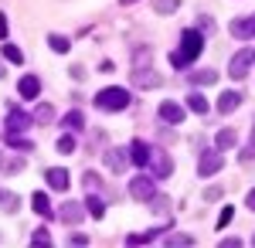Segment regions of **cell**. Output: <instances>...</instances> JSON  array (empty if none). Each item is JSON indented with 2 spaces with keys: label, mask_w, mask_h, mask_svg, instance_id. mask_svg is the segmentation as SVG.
<instances>
[{
  "label": "cell",
  "mask_w": 255,
  "mask_h": 248,
  "mask_svg": "<svg viewBox=\"0 0 255 248\" xmlns=\"http://www.w3.org/2000/svg\"><path fill=\"white\" fill-rule=\"evenodd\" d=\"M201 51H204V34H201L197 27H187V31L180 34V48L170 51V65H174V68H187Z\"/></svg>",
  "instance_id": "cell-1"
},
{
  "label": "cell",
  "mask_w": 255,
  "mask_h": 248,
  "mask_svg": "<svg viewBox=\"0 0 255 248\" xmlns=\"http://www.w3.org/2000/svg\"><path fill=\"white\" fill-rule=\"evenodd\" d=\"M129 102H133V96H129V89H123V85H109V89H102L96 96V106L102 113H123Z\"/></svg>",
  "instance_id": "cell-2"
},
{
  "label": "cell",
  "mask_w": 255,
  "mask_h": 248,
  "mask_svg": "<svg viewBox=\"0 0 255 248\" xmlns=\"http://www.w3.org/2000/svg\"><path fill=\"white\" fill-rule=\"evenodd\" d=\"M34 126V116L24 113L20 106H7V129L3 133H27Z\"/></svg>",
  "instance_id": "cell-3"
},
{
  "label": "cell",
  "mask_w": 255,
  "mask_h": 248,
  "mask_svg": "<svg viewBox=\"0 0 255 248\" xmlns=\"http://www.w3.org/2000/svg\"><path fill=\"white\" fill-rule=\"evenodd\" d=\"M129 194H133V201H139V204H146V201H153L157 197V184H153V177H133L129 180Z\"/></svg>",
  "instance_id": "cell-4"
},
{
  "label": "cell",
  "mask_w": 255,
  "mask_h": 248,
  "mask_svg": "<svg viewBox=\"0 0 255 248\" xmlns=\"http://www.w3.org/2000/svg\"><path fill=\"white\" fill-rule=\"evenodd\" d=\"M221 167H225V153L221 150H201V160H197V173L201 177H215Z\"/></svg>",
  "instance_id": "cell-5"
},
{
  "label": "cell",
  "mask_w": 255,
  "mask_h": 248,
  "mask_svg": "<svg viewBox=\"0 0 255 248\" xmlns=\"http://www.w3.org/2000/svg\"><path fill=\"white\" fill-rule=\"evenodd\" d=\"M150 170H153L157 180L170 177V173H174V160H170V153L160 150V146H153V153H150Z\"/></svg>",
  "instance_id": "cell-6"
},
{
  "label": "cell",
  "mask_w": 255,
  "mask_h": 248,
  "mask_svg": "<svg viewBox=\"0 0 255 248\" xmlns=\"http://www.w3.org/2000/svg\"><path fill=\"white\" fill-rule=\"evenodd\" d=\"M252 65H255V61H252V51H249V48H245V51H235L232 61H228V75L242 82V78L249 75V68H252Z\"/></svg>",
  "instance_id": "cell-7"
},
{
  "label": "cell",
  "mask_w": 255,
  "mask_h": 248,
  "mask_svg": "<svg viewBox=\"0 0 255 248\" xmlns=\"http://www.w3.org/2000/svg\"><path fill=\"white\" fill-rule=\"evenodd\" d=\"M85 214H89V211H85V201H65V204L58 208V218L65 221V225H79Z\"/></svg>",
  "instance_id": "cell-8"
},
{
  "label": "cell",
  "mask_w": 255,
  "mask_h": 248,
  "mask_svg": "<svg viewBox=\"0 0 255 248\" xmlns=\"http://www.w3.org/2000/svg\"><path fill=\"white\" fill-rule=\"evenodd\" d=\"M129 163H133V160H129V150H119V146L106 150V167H109L113 173H123Z\"/></svg>",
  "instance_id": "cell-9"
},
{
  "label": "cell",
  "mask_w": 255,
  "mask_h": 248,
  "mask_svg": "<svg viewBox=\"0 0 255 248\" xmlns=\"http://www.w3.org/2000/svg\"><path fill=\"white\" fill-rule=\"evenodd\" d=\"M150 153H153V146L143 143V139H133V143H129V160H133L136 167H143V170L150 167Z\"/></svg>",
  "instance_id": "cell-10"
},
{
  "label": "cell",
  "mask_w": 255,
  "mask_h": 248,
  "mask_svg": "<svg viewBox=\"0 0 255 248\" xmlns=\"http://www.w3.org/2000/svg\"><path fill=\"white\" fill-rule=\"evenodd\" d=\"M44 177H48V187H51V191H68V187H72V173L65 170V167H51Z\"/></svg>",
  "instance_id": "cell-11"
},
{
  "label": "cell",
  "mask_w": 255,
  "mask_h": 248,
  "mask_svg": "<svg viewBox=\"0 0 255 248\" xmlns=\"http://www.w3.org/2000/svg\"><path fill=\"white\" fill-rule=\"evenodd\" d=\"M228 31H232L238 41L255 38V14H252V17H238V20H232V27H228Z\"/></svg>",
  "instance_id": "cell-12"
},
{
  "label": "cell",
  "mask_w": 255,
  "mask_h": 248,
  "mask_svg": "<svg viewBox=\"0 0 255 248\" xmlns=\"http://www.w3.org/2000/svg\"><path fill=\"white\" fill-rule=\"evenodd\" d=\"M157 113H160L163 123H174V126H177V123H184V116H187V113H184V106H177V102H170V99H167V102H160Z\"/></svg>",
  "instance_id": "cell-13"
},
{
  "label": "cell",
  "mask_w": 255,
  "mask_h": 248,
  "mask_svg": "<svg viewBox=\"0 0 255 248\" xmlns=\"http://www.w3.org/2000/svg\"><path fill=\"white\" fill-rule=\"evenodd\" d=\"M17 92H20V99H38V96H41L38 75H24V78L17 82Z\"/></svg>",
  "instance_id": "cell-14"
},
{
  "label": "cell",
  "mask_w": 255,
  "mask_h": 248,
  "mask_svg": "<svg viewBox=\"0 0 255 248\" xmlns=\"http://www.w3.org/2000/svg\"><path fill=\"white\" fill-rule=\"evenodd\" d=\"M133 85H136V89H157L160 75L150 72V68H146V72H143V68H133Z\"/></svg>",
  "instance_id": "cell-15"
},
{
  "label": "cell",
  "mask_w": 255,
  "mask_h": 248,
  "mask_svg": "<svg viewBox=\"0 0 255 248\" xmlns=\"http://www.w3.org/2000/svg\"><path fill=\"white\" fill-rule=\"evenodd\" d=\"M31 208H34V214H41V218H51V214H55V211H51V201H48V194H44V191L31 194Z\"/></svg>",
  "instance_id": "cell-16"
},
{
  "label": "cell",
  "mask_w": 255,
  "mask_h": 248,
  "mask_svg": "<svg viewBox=\"0 0 255 248\" xmlns=\"http://www.w3.org/2000/svg\"><path fill=\"white\" fill-rule=\"evenodd\" d=\"M215 146H218V150H235V146H238V133L232 129V126H228V129H218Z\"/></svg>",
  "instance_id": "cell-17"
},
{
  "label": "cell",
  "mask_w": 255,
  "mask_h": 248,
  "mask_svg": "<svg viewBox=\"0 0 255 248\" xmlns=\"http://www.w3.org/2000/svg\"><path fill=\"white\" fill-rule=\"evenodd\" d=\"M238 106H242V92H225V96L218 99V113H235Z\"/></svg>",
  "instance_id": "cell-18"
},
{
  "label": "cell",
  "mask_w": 255,
  "mask_h": 248,
  "mask_svg": "<svg viewBox=\"0 0 255 248\" xmlns=\"http://www.w3.org/2000/svg\"><path fill=\"white\" fill-rule=\"evenodd\" d=\"M31 116H34L38 126H48V123H55V106H51V102H38V109Z\"/></svg>",
  "instance_id": "cell-19"
},
{
  "label": "cell",
  "mask_w": 255,
  "mask_h": 248,
  "mask_svg": "<svg viewBox=\"0 0 255 248\" xmlns=\"http://www.w3.org/2000/svg\"><path fill=\"white\" fill-rule=\"evenodd\" d=\"M3 143H7L10 150H20V153L34 150V146H31V139H24V136H20V133H3Z\"/></svg>",
  "instance_id": "cell-20"
},
{
  "label": "cell",
  "mask_w": 255,
  "mask_h": 248,
  "mask_svg": "<svg viewBox=\"0 0 255 248\" xmlns=\"http://www.w3.org/2000/svg\"><path fill=\"white\" fill-rule=\"evenodd\" d=\"M215 82H218V72H211V68L191 72V85H215Z\"/></svg>",
  "instance_id": "cell-21"
},
{
  "label": "cell",
  "mask_w": 255,
  "mask_h": 248,
  "mask_svg": "<svg viewBox=\"0 0 255 248\" xmlns=\"http://www.w3.org/2000/svg\"><path fill=\"white\" fill-rule=\"evenodd\" d=\"M61 123H65V129H72V133H79L82 126H85V116H82L79 109H72V113H65V119H61Z\"/></svg>",
  "instance_id": "cell-22"
},
{
  "label": "cell",
  "mask_w": 255,
  "mask_h": 248,
  "mask_svg": "<svg viewBox=\"0 0 255 248\" xmlns=\"http://www.w3.org/2000/svg\"><path fill=\"white\" fill-rule=\"evenodd\" d=\"M48 48L58 51V55H65V51H72V41L65 38V34H48Z\"/></svg>",
  "instance_id": "cell-23"
},
{
  "label": "cell",
  "mask_w": 255,
  "mask_h": 248,
  "mask_svg": "<svg viewBox=\"0 0 255 248\" xmlns=\"http://www.w3.org/2000/svg\"><path fill=\"white\" fill-rule=\"evenodd\" d=\"M187 109H191V113H197V116H204V113H208V99L201 96V92L187 96Z\"/></svg>",
  "instance_id": "cell-24"
},
{
  "label": "cell",
  "mask_w": 255,
  "mask_h": 248,
  "mask_svg": "<svg viewBox=\"0 0 255 248\" xmlns=\"http://www.w3.org/2000/svg\"><path fill=\"white\" fill-rule=\"evenodd\" d=\"M55 146H58V153H65V156H68V153H75V136H72V129H68V133H61Z\"/></svg>",
  "instance_id": "cell-25"
},
{
  "label": "cell",
  "mask_w": 255,
  "mask_h": 248,
  "mask_svg": "<svg viewBox=\"0 0 255 248\" xmlns=\"http://www.w3.org/2000/svg\"><path fill=\"white\" fill-rule=\"evenodd\" d=\"M3 58H7V61H14V65H20V61H24V51H20L17 44L3 41Z\"/></svg>",
  "instance_id": "cell-26"
},
{
  "label": "cell",
  "mask_w": 255,
  "mask_h": 248,
  "mask_svg": "<svg viewBox=\"0 0 255 248\" xmlns=\"http://www.w3.org/2000/svg\"><path fill=\"white\" fill-rule=\"evenodd\" d=\"M85 211H89V214H92V218H102V214H106V204H102V201H99V197H92V194H89V201H85Z\"/></svg>",
  "instance_id": "cell-27"
},
{
  "label": "cell",
  "mask_w": 255,
  "mask_h": 248,
  "mask_svg": "<svg viewBox=\"0 0 255 248\" xmlns=\"http://www.w3.org/2000/svg\"><path fill=\"white\" fill-rule=\"evenodd\" d=\"M82 187H85L89 194H96L99 187H102V180H99V173H96V170H89L85 177H82Z\"/></svg>",
  "instance_id": "cell-28"
},
{
  "label": "cell",
  "mask_w": 255,
  "mask_h": 248,
  "mask_svg": "<svg viewBox=\"0 0 255 248\" xmlns=\"http://www.w3.org/2000/svg\"><path fill=\"white\" fill-rule=\"evenodd\" d=\"M177 7H180V0H153V10L157 14H174Z\"/></svg>",
  "instance_id": "cell-29"
},
{
  "label": "cell",
  "mask_w": 255,
  "mask_h": 248,
  "mask_svg": "<svg viewBox=\"0 0 255 248\" xmlns=\"http://www.w3.org/2000/svg\"><path fill=\"white\" fill-rule=\"evenodd\" d=\"M17 204H20L17 194H3V197H0V208L7 211V214H14V211H17Z\"/></svg>",
  "instance_id": "cell-30"
},
{
  "label": "cell",
  "mask_w": 255,
  "mask_h": 248,
  "mask_svg": "<svg viewBox=\"0 0 255 248\" xmlns=\"http://www.w3.org/2000/svg\"><path fill=\"white\" fill-rule=\"evenodd\" d=\"M31 245H34V248H48V245H51V235H48V231H44V228H38V231H34V235H31Z\"/></svg>",
  "instance_id": "cell-31"
},
{
  "label": "cell",
  "mask_w": 255,
  "mask_h": 248,
  "mask_svg": "<svg viewBox=\"0 0 255 248\" xmlns=\"http://www.w3.org/2000/svg\"><path fill=\"white\" fill-rule=\"evenodd\" d=\"M232 218H235V208L228 204V208L218 214V231H221V228H228V225H232Z\"/></svg>",
  "instance_id": "cell-32"
},
{
  "label": "cell",
  "mask_w": 255,
  "mask_h": 248,
  "mask_svg": "<svg viewBox=\"0 0 255 248\" xmlns=\"http://www.w3.org/2000/svg\"><path fill=\"white\" fill-rule=\"evenodd\" d=\"M167 245H180V248H187V245H194V238H191V235H167Z\"/></svg>",
  "instance_id": "cell-33"
},
{
  "label": "cell",
  "mask_w": 255,
  "mask_h": 248,
  "mask_svg": "<svg viewBox=\"0 0 255 248\" xmlns=\"http://www.w3.org/2000/svg\"><path fill=\"white\" fill-rule=\"evenodd\" d=\"M153 235H157V231H146V235H129V238H126V245H146V242H153Z\"/></svg>",
  "instance_id": "cell-34"
},
{
  "label": "cell",
  "mask_w": 255,
  "mask_h": 248,
  "mask_svg": "<svg viewBox=\"0 0 255 248\" xmlns=\"http://www.w3.org/2000/svg\"><path fill=\"white\" fill-rule=\"evenodd\" d=\"M238 160H242V163H252V160H255V143H249L245 150L238 153Z\"/></svg>",
  "instance_id": "cell-35"
},
{
  "label": "cell",
  "mask_w": 255,
  "mask_h": 248,
  "mask_svg": "<svg viewBox=\"0 0 255 248\" xmlns=\"http://www.w3.org/2000/svg\"><path fill=\"white\" fill-rule=\"evenodd\" d=\"M218 197H221V187H208L204 191V201H218Z\"/></svg>",
  "instance_id": "cell-36"
},
{
  "label": "cell",
  "mask_w": 255,
  "mask_h": 248,
  "mask_svg": "<svg viewBox=\"0 0 255 248\" xmlns=\"http://www.w3.org/2000/svg\"><path fill=\"white\" fill-rule=\"evenodd\" d=\"M211 27H215V20H211V17H201V20H197V31H211Z\"/></svg>",
  "instance_id": "cell-37"
},
{
  "label": "cell",
  "mask_w": 255,
  "mask_h": 248,
  "mask_svg": "<svg viewBox=\"0 0 255 248\" xmlns=\"http://www.w3.org/2000/svg\"><path fill=\"white\" fill-rule=\"evenodd\" d=\"M17 170H24V160H10L7 163V173H17Z\"/></svg>",
  "instance_id": "cell-38"
},
{
  "label": "cell",
  "mask_w": 255,
  "mask_h": 248,
  "mask_svg": "<svg viewBox=\"0 0 255 248\" xmlns=\"http://www.w3.org/2000/svg\"><path fill=\"white\" fill-rule=\"evenodd\" d=\"M242 245V238H221V248H238Z\"/></svg>",
  "instance_id": "cell-39"
},
{
  "label": "cell",
  "mask_w": 255,
  "mask_h": 248,
  "mask_svg": "<svg viewBox=\"0 0 255 248\" xmlns=\"http://www.w3.org/2000/svg\"><path fill=\"white\" fill-rule=\"evenodd\" d=\"M72 78L82 82V78H85V68H82V65H72Z\"/></svg>",
  "instance_id": "cell-40"
},
{
  "label": "cell",
  "mask_w": 255,
  "mask_h": 248,
  "mask_svg": "<svg viewBox=\"0 0 255 248\" xmlns=\"http://www.w3.org/2000/svg\"><path fill=\"white\" fill-rule=\"evenodd\" d=\"M0 38L7 41V17H3V14H0Z\"/></svg>",
  "instance_id": "cell-41"
},
{
  "label": "cell",
  "mask_w": 255,
  "mask_h": 248,
  "mask_svg": "<svg viewBox=\"0 0 255 248\" xmlns=\"http://www.w3.org/2000/svg\"><path fill=\"white\" fill-rule=\"evenodd\" d=\"M245 204H249V211H255V191H249V201Z\"/></svg>",
  "instance_id": "cell-42"
},
{
  "label": "cell",
  "mask_w": 255,
  "mask_h": 248,
  "mask_svg": "<svg viewBox=\"0 0 255 248\" xmlns=\"http://www.w3.org/2000/svg\"><path fill=\"white\" fill-rule=\"evenodd\" d=\"M3 75H7V68H3V61H0V78H3Z\"/></svg>",
  "instance_id": "cell-43"
},
{
  "label": "cell",
  "mask_w": 255,
  "mask_h": 248,
  "mask_svg": "<svg viewBox=\"0 0 255 248\" xmlns=\"http://www.w3.org/2000/svg\"><path fill=\"white\" fill-rule=\"evenodd\" d=\"M119 3H136V0H119Z\"/></svg>",
  "instance_id": "cell-44"
},
{
  "label": "cell",
  "mask_w": 255,
  "mask_h": 248,
  "mask_svg": "<svg viewBox=\"0 0 255 248\" xmlns=\"http://www.w3.org/2000/svg\"><path fill=\"white\" fill-rule=\"evenodd\" d=\"M252 143H255V126H252Z\"/></svg>",
  "instance_id": "cell-45"
},
{
  "label": "cell",
  "mask_w": 255,
  "mask_h": 248,
  "mask_svg": "<svg viewBox=\"0 0 255 248\" xmlns=\"http://www.w3.org/2000/svg\"><path fill=\"white\" fill-rule=\"evenodd\" d=\"M252 61H255V51H252Z\"/></svg>",
  "instance_id": "cell-46"
},
{
  "label": "cell",
  "mask_w": 255,
  "mask_h": 248,
  "mask_svg": "<svg viewBox=\"0 0 255 248\" xmlns=\"http://www.w3.org/2000/svg\"><path fill=\"white\" fill-rule=\"evenodd\" d=\"M0 197H3V191H0Z\"/></svg>",
  "instance_id": "cell-47"
},
{
  "label": "cell",
  "mask_w": 255,
  "mask_h": 248,
  "mask_svg": "<svg viewBox=\"0 0 255 248\" xmlns=\"http://www.w3.org/2000/svg\"><path fill=\"white\" fill-rule=\"evenodd\" d=\"M252 245H255V238H252Z\"/></svg>",
  "instance_id": "cell-48"
}]
</instances>
